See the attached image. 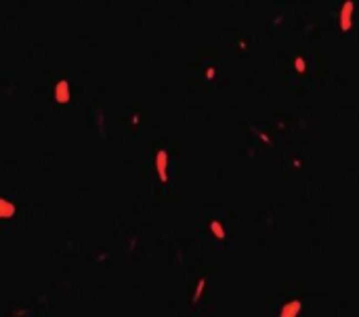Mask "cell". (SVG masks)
<instances>
[{"label":"cell","instance_id":"cell-1","mask_svg":"<svg viewBox=\"0 0 359 317\" xmlns=\"http://www.w3.org/2000/svg\"><path fill=\"white\" fill-rule=\"evenodd\" d=\"M299 307H300L299 302H294V305H288V307L284 309V313H281V315H284V317H286V315H294V313H296V309H299Z\"/></svg>","mask_w":359,"mask_h":317}]
</instances>
